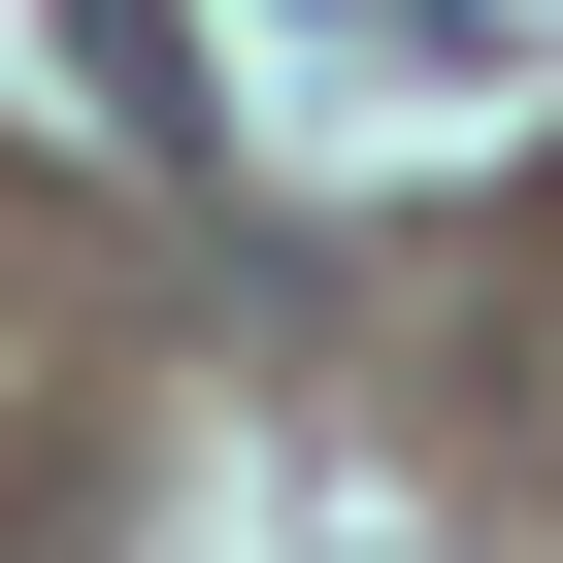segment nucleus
I'll use <instances>...</instances> for the list:
<instances>
[]
</instances>
